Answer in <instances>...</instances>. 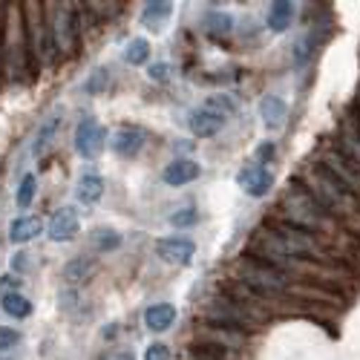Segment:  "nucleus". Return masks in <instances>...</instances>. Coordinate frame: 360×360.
I'll list each match as a JSON object with an SVG mask.
<instances>
[{
    "mask_svg": "<svg viewBox=\"0 0 360 360\" xmlns=\"http://www.w3.org/2000/svg\"><path fill=\"white\" fill-rule=\"evenodd\" d=\"M257 245L262 251V259L271 262V265L294 262V259H303V257H323L314 233H309L303 228H294L288 222H268L257 239Z\"/></svg>",
    "mask_w": 360,
    "mask_h": 360,
    "instance_id": "1",
    "label": "nucleus"
},
{
    "mask_svg": "<svg viewBox=\"0 0 360 360\" xmlns=\"http://www.w3.org/2000/svg\"><path fill=\"white\" fill-rule=\"evenodd\" d=\"M303 185L317 202L320 207H326L332 217H352L354 214V207H357V196L340 182V179L335 173H328L323 165L317 167H309L303 173Z\"/></svg>",
    "mask_w": 360,
    "mask_h": 360,
    "instance_id": "2",
    "label": "nucleus"
},
{
    "mask_svg": "<svg viewBox=\"0 0 360 360\" xmlns=\"http://www.w3.org/2000/svg\"><path fill=\"white\" fill-rule=\"evenodd\" d=\"M280 211H283V222L294 225V228H303L309 233L314 231H326L328 225H332V214L326 211V207H320V202L303 188V185H294L285 191L283 202H280Z\"/></svg>",
    "mask_w": 360,
    "mask_h": 360,
    "instance_id": "3",
    "label": "nucleus"
},
{
    "mask_svg": "<svg viewBox=\"0 0 360 360\" xmlns=\"http://www.w3.org/2000/svg\"><path fill=\"white\" fill-rule=\"evenodd\" d=\"M236 271H239L243 285H248L259 297H280L291 288V280L283 268L265 262V259H243Z\"/></svg>",
    "mask_w": 360,
    "mask_h": 360,
    "instance_id": "4",
    "label": "nucleus"
},
{
    "mask_svg": "<svg viewBox=\"0 0 360 360\" xmlns=\"http://www.w3.org/2000/svg\"><path fill=\"white\" fill-rule=\"evenodd\" d=\"M23 26H26V44H29V58L41 67L55 58L52 38H49V20H44V12L38 4H26L23 9Z\"/></svg>",
    "mask_w": 360,
    "mask_h": 360,
    "instance_id": "5",
    "label": "nucleus"
},
{
    "mask_svg": "<svg viewBox=\"0 0 360 360\" xmlns=\"http://www.w3.org/2000/svg\"><path fill=\"white\" fill-rule=\"evenodd\" d=\"M49 38L55 55H70L75 49L78 32H75V15L70 6H55L49 18Z\"/></svg>",
    "mask_w": 360,
    "mask_h": 360,
    "instance_id": "6",
    "label": "nucleus"
},
{
    "mask_svg": "<svg viewBox=\"0 0 360 360\" xmlns=\"http://www.w3.org/2000/svg\"><path fill=\"white\" fill-rule=\"evenodd\" d=\"M104 127L96 122V118H84L75 130V150L84 156V159H98L101 150H104Z\"/></svg>",
    "mask_w": 360,
    "mask_h": 360,
    "instance_id": "7",
    "label": "nucleus"
},
{
    "mask_svg": "<svg viewBox=\"0 0 360 360\" xmlns=\"http://www.w3.org/2000/svg\"><path fill=\"white\" fill-rule=\"evenodd\" d=\"M225 124H228V115H222V112L214 110L211 104H202L199 110H193V112L188 115V127H191V133H193L196 139H211V136H217Z\"/></svg>",
    "mask_w": 360,
    "mask_h": 360,
    "instance_id": "8",
    "label": "nucleus"
},
{
    "mask_svg": "<svg viewBox=\"0 0 360 360\" xmlns=\"http://www.w3.org/2000/svg\"><path fill=\"white\" fill-rule=\"evenodd\" d=\"M78 214H75V207H58V211L52 214L49 219V239L52 243H72V239L78 236Z\"/></svg>",
    "mask_w": 360,
    "mask_h": 360,
    "instance_id": "9",
    "label": "nucleus"
},
{
    "mask_svg": "<svg viewBox=\"0 0 360 360\" xmlns=\"http://www.w3.org/2000/svg\"><path fill=\"white\" fill-rule=\"evenodd\" d=\"M156 254L170 265H188L196 254V245L185 236H165L156 243Z\"/></svg>",
    "mask_w": 360,
    "mask_h": 360,
    "instance_id": "10",
    "label": "nucleus"
},
{
    "mask_svg": "<svg viewBox=\"0 0 360 360\" xmlns=\"http://www.w3.org/2000/svg\"><path fill=\"white\" fill-rule=\"evenodd\" d=\"M144 144H147V133L141 127H136V124H127V127H122L112 136V150L118 156H124V159L139 156L144 150Z\"/></svg>",
    "mask_w": 360,
    "mask_h": 360,
    "instance_id": "11",
    "label": "nucleus"
},
{
    "mask_svg": "<svg viewBox=\"0 0 360 360\" xmlns=\"http://www.w3.org/2000/svg\"><path fill=\"white\" fill-rule=\"evenodd\" d=\"M236 182H239V188H243L248 196L259 199V196H265L268 191H271L274 179H271V173H268L265 167H259V165H251V167H245V170H239Z\"/></svg>",
    "mask_w": 360,
    "mask_h": 360,
    "instance_id": "12",
    "label": "nucleus"
},
{
    "mask_svg": "<svg viewBox=\"0 0 360 360\" xmlns=\"http://www.w3.org/2000/svg\"><path fill=\"white\" fill-rule=\"evenodd\" d=\"M199 173H202V167H199L193 159H176V162H170V165L165 167L162 179H165L167 185L179 188V185H191V182H196Z\"/></svg>",
    "mask_w": 360,
    "mask_h": 360,
    "instance_id": "13",
    "label": "nucleus"
},
{
    "mask_svg": "<svg viewBox=\"0 0 360 360\" xmlns=\"http://www.w3.org/2000/svg\"><path fill=\"white\" fill-rule=\"evenodd\" d=\"M41 231H44V219L41 217H18L9 225V239L15 245H23V243H32L35 236H41Z\"/></svg>",
    "mask_w": 360,
    "mask_h": 360,
    "instance_id": "14",
    "label": "nucleus"
},
{
    "mask_svg": "<svg viewBox=\"0 0 360 360\" xmlns=\"http://www.w3.org/2000/svg\"><path fill=\"white\" fill-rule=\"evenodd\" d=\"M173 323H176V306L170 303H156L144 311V326L150 332H167Z\"/></svg>",
    "mask_w": 360,
    "mask_h": 360,
    "instance_id": "15",
    "label": "nucleus"
},
{
    "mask_svg": "<svg viewBox=\"0 0 360 360\" xmlns=\"http://www.w3.org/2000/svg\"><path fill=\"white\" fill-rule=\"evenodd\" d=\"M96 268H98V262L93 259V257H75V259H70L67 262V268H64V280L70 283V285H81V283H86L89 277L96 274Z\"/></svg>",
    "mask_w": 360,
    "mask_h": 360,
    "instance_id": "16",
    "label": "nucleus"
},
{
    "mask_svg": "<svg viewBox=\"0 0 360 360\" xmlns=\"http://www.w3.org/2000/svg\"><path fill=\"white\" fill-rule=\"evenodd\" d=\"M294 20V4H288V0H277V4L268 6V15H265V23L271 32H285V29L291 26Z\"/></svg>",
    "mask_w": 360,
    "mask_h": 360,
    "instance_id": "17",
    "label": "nucleus"
},
{
    "mask_svg": "<svg viewBox=\"0 0 360 360\" xmlns=\"http://www.w3.org/2000/svg\"><path fill=\"white\" fill-rule=\"evenodd\" d=\"M173 15V4L167 0H156V4H147L144 12H141V23L147 29H153V32H162V26L167 23V18Z\"/></svg>",
    "mask_w": 360,
    "mask_h": 360,
    "instance_id": "18",
    "label": "nucleus"
},
{
    "mask_svg": "<svg viewBox=\"0 0 360 360\" xmlns=\"http://www.w3.org/2000/svg\"><path fill=\"white\" fill-rule=\"evenodd\" d=\"M259 115H262L265 127L280 130V127L285 124V104H283L277 96H265L262 104H259Z\"/></svg>",
    "mask_w": 360,
    "mask_h": 360,
    "instance_id": "19",
    "label": "nucleus"
},
{
    "mask_svg": "<svg viewBox=\"0 0 360 360\" xmlns=\"http://www.w3.org/2000/svg\"><path fill=\"white\" fill-rule=\"evenodd\" d=\"M75 196L84 202V205H96L101 196H104V182H101V176H81L78 179V188H75Z\"/></svg>",
    "mask_w": 360,
    "mask_h": 360,
    "instance_id": "20",
    "label": "nucleus"
},
{
    "mask_svg": "<svg viewBox=\"0 0 360 360\" xmlns=\"http://www.w3.org/2000/svg\"><path fill=\"white\" fill-rule=\"evenodd\" d=\"M58 127H61V115L52 112V115L46 118V122L38 127V139H35V156H44L46 150L52 147V139H55Z\"/></svg>",
    "mask_w": 360,
    "mask_h": 360,
    "instance_id": "21",
    "label": "nucleus"
},
{
    "mask_svg": "<svg viewBox=\"0 0 360 360\" xmlns=\"http://www.w3.org/2000/svg\"><path fill=\"white\" fill-rule=\"evenodd\" d=\"M89 245H93L96 251H101V254L115 251L118 245H122V233H118L115 228H96L93 233H89Z\"/></svg>",
    "mask_w": 360,
    "mask_h": 360,
    "instance_id": "22",
    "label": "nucleus"
},
{
    "mask_svg": "<svg viewBox=\"0 0 360 360\" xmlns=\"http://www.w3.org/2000/svg\"><path fill=\"white\" fill-rule=\"evenodd\" d=\"M231 29H233V18L228 12H207L205 15V32L207 35L225 38V35H231Z\"/></svg>",
    "mask_w": 360,
    "mask_h": 360,
    "instance_id": "23",
    "label": "nucleus"
},
{
    "mask_svg": "<svg viewBox=\"0 0 360 360\" xmlns=\"http://www.w3.org/2000/svg\"><path fill=\"white\" fill-rule=\"evenodd\" d=\"M0 303H4V311H6L9 317H15V320H23V317L32 314V303H29V300H26L20 291L6 294L4 300H0Z\"/></svg>",
    "mask_w": 360,
    "mask_h": 360,
    "instance_id": "24",
    "label": "nucleus"
},
{
    "mask_svg": "<svg viewBox=\"0 0 360 360\" xmlns=\"http://www.w3.org/2000/svg\"><path fill=\"white\" fill-rule=\"evenodd\" d=\"M147 58H150V44L144 38H133L127 44V49H124V61L139 67V64H147Z\"/></svg>",
    "mask_w": 360,
    "mask_h": 360,
    "instance_id": "25",
    "label": "nucleus"
},
{
    "mask_svg": "<svg viewBox=\"0 0 360 360\" xmlns=\"http://www.w3.org/2000/svg\"><path fill=\"white\" fill-rule=\"evenodd\" d=\"M35 193H38V179L32 173H26L20 179V188H18V207L20 211H26V207L35 202Z\"/></svg>",
    "mask_w": 360,
    "mask_h": 360,
    "instance_id": "26",
    "label": "nucleus"
},
{
    "mask_svg": "<svg viewBox=\"0 0 360 360\" xmlns=\"http://www.w3.org/2000/svg\"><path fill=\"white\" fill-rule=\"evenodd\" d=\"M340 153L360 170V133H346L343 136V150Z\"/></svg>",
    "mask_w": 360,
    "mask_h": 360,
    "instance_id": "27",
    "label": "nucleus"
},
{
    "mask_svg": "<svg viewBox=\"0 0 360 360\" xmlns=\"http://www.w3.org/2000/svg\"><path fill=\"white\" fill-rule=\"evenodd\" d=\"M196 219H199V214L193 211V207H179V211L170 217V225H176V228H191V225H196Z\"/></svg>",
    "mask_w": 360,
    "mask_h": 360,
    "instance_id": "28",
    "label": "nucleus"
},
{
    "mask_svg": "<svg viewBox=\"0 0 360 360\" xmlns=\"http://www.w3.org/2000/svg\"><path fill=\"white\" fill-rule=\"evenodd\" d=\"M205 104H211L214 110H219L222 115H233V110H236V104H233V98L231 96H225V93H217V96H211V98H207Z\"/></svg>",
    "mask_w": 360,
    "mask_h": 360,
    "instance_id": "29",
    "label": "nucleus"
},
{
    "mask_svg": "<svg viewBox=\"0 0 360 360\" xmlns=\"http://www.w3.org/2000/svg\"><path fill=\"white\" fill-rule=\"evenodd\" d=\"M107 81H110V72H107V70H96V72H93V78L86 81V93H89V96L101 93V89L107 86Z\"/></svg>",
    "mask_w": 360,
    "mask_h": 360,
    "instance_id": "30",
    "label": "nucleus"
},
{
    "mask_svg": "<svg viewBox=\"0 0 360 360\" xmlns=\"http://www.w3.org/2000/svg\"><path fill=\"white\" fill-rule=\"evenodd\" d=\"M18 340H20V335L15 332V328H9V326H0V352L12 349Z\"/></svg>",
    "mask_w": 360,
    "mask_h": 360,
    "instance_id": "31",
    "label": "nucleus"
},
{
    "mask_svg": "<svg viewBox=\"0 0 360 360\" xmlns=\"http://www.w3.org/2000/svg\"><path fill=\"white\" fill-rule=\"evenodd\" d=\"M144 360H170V349L165 343H150L144 352Z\"/></svg>",
    "mask_w": 360,
    "mask_h": 360,
    "instance_id": "32",
    "label": "nucleus"
},
{
    "mask_svg": "<svg viewBox=\"0 0 360 360\" xmlns=\"http://www.w3.org/2000/svg\"><path fill=\"white\" fill-rule=\"evenodd\" d=\"M147 75L153 78V81H159V84H165L170 78V64H153V67L147 70Z\"/></svg>",
    "mask_w": 360,
    "mask_h": 360,
    "instance_id": "33",
    "label": "nucleus"
},
{
    "mask_svg": "<svg viewBox=\"0 0 360 360\" xmlns=\"http://www.w3.org/2000/svg\"><path fill=\"white\" fill-rule=\"evenodd\" d=\"M18 291V277L6 274V277H0V300H4L6 294H15Z\"/></svg>",
    "mask_w": 360,
    "mask_h": 360,
    "instance_id": "34",
    "label": "nucleus"
},
{
    "mask_svg": "<svg viewBox=\"0 0 360 360\" xmlns=\"http://www.w3.org/2000/svg\"><path fill=\"white\" fill-rule=\"evenodd\" d=\"M257 156H259V159H274V144H271V141H265V144L257 150Z\"/></svg>",
    "mask_w": 360,
    "mask_h": 360,
    "instance_id": "35",
    "label": "nucleus"
},
{
    "mask_svg": "<svg viewBox=\"0 0 360 360\" xmlns=\"http://www.w3.org/2000/svg\"><path fill=\"white\" fill-rule=\"evenodd\" d=\"M104 360H133V352H124V349H118V352H110Z\"/></svg>",
    "mask_w": 360,
    "mask_h": 360,
    "instance_id": "36",
    "label": "nucleus"
},
{
    "mask_svg": "<svg viewBox=\"0 0 360 360\" xmlns=\"http://www.w3.org/2000/svg\"><path fill=\"white\" fill-rule=\"evenodd\" d=\"M0 360H18V357H12V354H4V357H0Z\"/></svg>",
    "mask_w": 360,
    "mask_h": 360,
    "instance_id": "37",
    "label": "nucleus"
},
{
    "mask_svg": "<svg viewBox=\"0 0 360 360\" xmlns=\"http://www.w3.org/2000/svg\"><path fill=\"white\" fill-rule=\"evenodd\" d=\"M357 133H360V115H357Z\"/></svg>",
    "mask_w": 360,
    "mask_h": 360,
    "instance_id": "38",
    "label": "nucleus"
},
{
    "mask_svg": "<svg viewBox=\"0 0 360 360\" xmlns=\"http://www.w3.org/2000/svg\"><path fill=\"white\" fill-rule=\"evenodd\" d=\"M0 44H4V35H0Z\"/></svg>",
    "mask_w": 360,
    "mask_h": 360,
    "instance_id": "39",
    "label": "nucleus"
}]
</instances>
